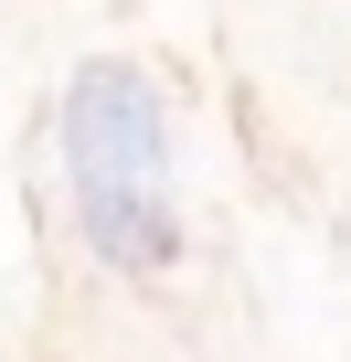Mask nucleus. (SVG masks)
Wrapping results in <instances>:
<instances>
[{
  "instance_id": "obj_1",
  "label": "nucleus",
  "mask_w": 351,
  "mask_h": 362,
  "mask_svg": "<svg viewBox=\"0 0 351 362\" xmlns=\"http://www.w3.org/2000/svg\"><path fill=\"white\" fill-rule=\"evenodd\" d=\"M64 203H75V235L107 277H160L182 256V181H170V117H160V86L149 64L128 54H85L64 75Z\"/></svg>"
}]
</instances>
